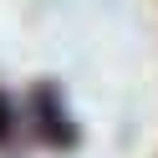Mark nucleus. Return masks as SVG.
Here are the masks:
<instances>
[{"instance_id": "nucleus-1", "label": "nucleus", "mask_w": 158, "mask_h": 158, "mask_svg": "<svg viewBox=\"0 0 158 158\" xmlns=\"http://www.w3.org/2000/svg\"><path fill=\"white\" fill-rule=\"evenodd\" d=\"M26 117H31L36 138H41L46 148H56V153L82 148V127H77L72 107H66L61 82H31V92H26Z\"/></svg>"}, {"instance_id": "nucleus-2", "label": "nucleus", "mask_w": 158, "mask_h": 158, "mask_svg": "<svg viewBox=\"0 0 158 158\" xmlns=\"http://www.w3.org/2000/svg\"><path fill=\"white\" fill-rule=\"evenodd\" d=\"M15 138H21V107L0 87V153H15Z\"/></svg>"}]
</instances>
